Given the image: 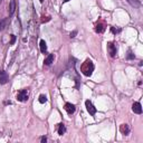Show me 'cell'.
<instances>
[{"mask_svg":"<svg viewBox=\"0 0 143 143\" xmlns=\"http://www.w3.org/2000/svg\"><path fill=\"white\" fill-rule=\"evenodd\" d=\"M127 2H129L131 6L135 7V8H139V7H141V2L139 1V0H127Z\"/></svg>","mask_w":143,"mask_h":143,"instance_id":"5bb4252c","label":"cell"},{"mask_svg":"<svg viewBox=\"0 0 143 143\" xmlns=\"http://www.w3.org/2000/svg\"><path fill=\"white\" fill-rule=\"evenodd\" d=\"M15 10H16V2H15V0H11L10 1V8H9V13H10V16L13 15Z\"/></svg>","mask_w":143,"mask_h":143,"instance_id":"4fadbf2b","label":"cell"},{"mask_svg":"<svg viewBox=\"0 0 143 143\" xmlns=\"http://www.w3.org/2000/svg\"><path fill=\"white\" fill-rule=\"evenodd\" d=\"M8 80H9V76H8V74L6 73V72H3V71H1L0 69V84H6V83H8Z\"/></svg>","mask_w":143,"mask_h":143,"instance_id":"5b68a950","label":"cell"},{"mask_svg":"<svg viewBox=\"0 0 143 143\" xmlns=\"http://www.w3.org/2000/svg\"><path fill=\"white\" fill-rule=\"evenodd\" d=\"M132 111H133L134 113H136V114L142 113V106H141L140 103H139V102L133 103V105H132Z\"/></svg>","mask_w":143,"mask_h":143,"instance_id":"52a82bcc","label":"cell"},{"mask_svg":"<svg viewBox=\"0 0 143 143\" xmlns=\"http://www.w3.org/2000/svg\"><path fill=\"white\" fill-rule=\"evenodd\" d=\"M85 105H86V108H87V111H88V113L91 114V115H93V116L95 115L96 114V107L92 104L91 101H86V102H85Z\"/></svg>","mask_w":143,"mask_h":143,"instance_id":"277c9868","label":"cell"},{"mask_svg":"<svg viewBox=\"0 0 143 143\" xmlns=\"http://www.w3.org/2000/svg\"><path fill=\"white\" fill-rule=\"evenodd\" d=\"M107 51H108V54L111 55V57H115L116 56L117 49H116V46L114 45V42H108V44H107Z\"/></svg>","mask_w":143,"mask_h":143,"instance_id":"3957f363","label":"cell"},{"mask_svg":"<svg viewBox=\"0 0 143 143\" xmlns=\"http://www.w3.org/2000/svg\"><path fill=\"white\" fill-rule=\"evenodd\" d=\"M39 46H40V51L41 53H46L47 51V45H46V42H45V40H40V42H39Z\"/></svg>","mask_w":143,"mask_h":143,"instance_id":"7c38bea8","label":"cell"},{"mask_svg":"<svg viewBox=\"0 0 143 143\" xmlns=\"http://www.w3.org/2000/svg\"><path fill=\"white\" fill-rule=\"evenodd\" d=\"M65 109H66V112L69 115H72L73 113H75L76 107H75V105L72 104V103H66V104H65Z\"/></svg>","mask_w":143,"mask_h":143,"instance_id":"8992f818","label":"cell"},{"mask_svg":"<svg viewBox=\"0 0 143 143\" xmlns=\"http://www.w3.org/2000/svg\"><path fill=\"white\" fill-rule=\"evenodd\" d=\"M104 30H105V24H104V22L100 21V22H97V24L95 25V31H96V33L101 34V33H103Z\"/></svg>","mask_w":143,"mask_h":143,"instance_id":"ba28073f","label":"cell"},{"mask_svg":"<svg viewBox=\"0 0 143 143\" xmlns=\"http://www.w3.org/2000/svg\"><path fill=\"white\" fill-rule=\"evenodd\" d=\"M120 131L122 134H124V135H129L130 133V126L127 124H122L120 126Z\"/></svg>","mask_w":143,"mask_h":143,"instance_id":"9c48e42d","label":"cell"},{"mask_svg":"<svg viewBox=\"0 0 143 143\" xmlns=\"http://www.w3.org/2000/svg\"><path fill=\"white\" fill-rule=\"evenodd\" d=\"M111 31L113 34H120L121 31H122V29H121V28H115V27H111Z\"/></svg>","mask_w":143,"mask_h":143,"instance_id":"2e32d148","label":"cell"},{"mask_svg":"<svg viewBox=\"0 0 143 143\" xmlns=\"http://www.w3.org/2000/svg\"><path fill=\"white\" fill-rule=\"evenodd\" d=\"M28 97H29V91L27 88L20 89L17 94V100L19 102H26V101H28Z\"/></svg>","mask_w":143,"mask_h":143,"instance_id":"7a4b0ae2","label":"cell"},{"mask_svg":"<svg viewBox=\"0 0 143 143\" xmlns=\"http://www.w3.org/2000/svg\"><path fill=\"white\" fill-rule=\"evenodd\" d=\"M54 62V55L53 54H49L48 56H47V58L44 60V64L46 65V66H49V65H51V63Z\"/></svg>","mask_w":143,"mask_h":143,"instance_id":"30bf717a","label":"cell"},{"mask_svg":"<svg viewBox=\"0 0 143 143\" xmlns=\"http://www.w3.org/2000/svg\"><path fill=\"white\" fill-rule=\"evenodd\" d=\"M47 102V96L44 95V94H41V95L39 96V103H41V104H44V103Z\"/></svg>","mask_w":143,"mask_h":143,"instance_id":"9a60e30c","label":"cell"},{"mask_svg":"<svg viewBox=\"0 0 143 143\" xmlns=\"http://www.w3.org/2000/svg\"><path fill=\"white\" fill-rule=\"evenodd\" d=\"M133 58H135V56L132 54L131 50H129V54H127V59H133Z\"/></svg>","mask_w":143,"mask_h":143,"instance_id":"e0dca14e","label":"cell"},{"mask_svg":"<svg viewBox=\"0 0 143 143\" xmlns=\"http://www.w3.org/2000/svg\"><path fill=\"white\" fill-rule=\"evenodd\" d=\"M65 132H66V126H65L63 123L58 124V134H59V135H63V134H65Z\"/></svg>","mask_w":143,"mask_h":143,"instance_id":"8fae6325","label":"cell"},{"mask_svg":"<svg viewBox=\"0 0 143 143\" xmlns=\"http://www.w3.org/2000/svg\"><path fill=\"white\" fill-rule=\"evenodd\" d=\"M40 141H41V143H46L47 142V138H46V136H42V138L40 139Z\"/></svg>","mask_w":143,"mask_h":143,"instance_id":"7402d4cb","label":"cell"},{"mask_svg":"<svg viewBox=\"0 0 143 143\" xmlns=\"http://www.w3.org/2000/svg\"><path fill=\"white\" fill-rule=\"evenodd\" d=\"M63 1H64V2H67V1H69V0H63Z\"/></svg>","mask_w":143,"mask_h":143,"instance_id":"603a6c76","label":"cell"},{"mask_svg":"<svg viewBox=\"0 0 143 143\" xmlns=\"http://www.w3.org/2000/svg\"><path fill=\"white\" fill-rule=\"evenodd\" d=\"M4 26H6V21H1V22H0V30H2Z\"/></svg>","mask_w":143,"mask_h":143,"instance_id":"44dd1931","label":"cell"},{"mask_svg":"<svg viewBox=\"0 0 143 143\" xmlns=\"http://www.w3.org/2000/svg\"><path fill=\"white\" fill-rule=\"evenodd\" d=\"M49 20H50V17H45V16H42L41 22H46V21H49Z\"/></svg>","mask_w":143,"mask_h":143,"instance_id":"ac0fdd59","label":"cell"},{"mask_svg":"<svg viewBox=\"0 0 143 143\" xmlns=\"http://www.w3.org/2000/svg\"><path fill=\"white\" fill-rule=\"evenodd\" d=\"M80 72L85 76H91L94 72V64L91 59H86L80 66Z\"/></svg>","mask_w":143,"mask_h":143,"instance_id":"6da1fadb","label":"cell"},{"mask_svg":"<svg viewBox=\"0 0 143 143\" xmlns=\"http://www.w3.org/2000/svg\"><path fill=\"white\" fill-rule=\"evenodd\" d=\"M16 41V36L15 35H11V41H10V45H13Z\"/></svg>","mask_w":143,"mask_h":143,"instance_id":"d6986e66","label":"cell"},{"mask_svg":"<svg viewBox=\"0 0 143 143\" xmlns=\"http://www.w3.org/2000/svg\"><path fill=\"white\" fill-rule=\"evenodd\" d=\"M76 35H77V30H74L73 33H71V35H69V36H71V38H74Z\"/></svg>","mask_w":143,"mask_h":143,"instance_id":"ffe728a7","label":"cell"}]
</instances>
